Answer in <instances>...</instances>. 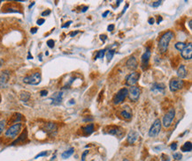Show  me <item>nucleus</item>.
I'll list each match as a JSON object with an SVG mask.
<instances>
[{"label": "nucleus", "instance_id": "obj_1", "mask_svg": "<svg viewBox=\"0 0 192 161\" xmlns=\"http://www.w3.org/2000/svg\"><path fill=\"white\" fill-rule=\"evenodd\" d=\"M174 37V33L173 31H167L162 36L160 37V40L159 42V50L160 53H165L167 50L169 42H171L173 38Z\"/></svg>", "mask_w": 192, "mask_h": 161}, {"label": "nucleus", "instance_id": "obj_2", "mask_svg": "<svg viewBox=\"0 0 192 161\" xmlns=\"http://www.w3.org/2000/svg\"><path fill=\"white\" fill-rule=\"evenodd\" d=\"M41 80H42V76H41L40 72H35V73L29 75L23 78L24 83L32 85H36L40 84Z\"/></svg>", "mask_w": 192, "mask_h": 161}, {"label": "nucleus", "instance_id": "obj_3", "mask_svg": "<svg viewBox=\"0 0 192 161\" xmlns=\"http://www.w3.org/2000/svg\"><path fill=\"white\" fill-rule=\"evenodd\" d=\"M22 129V124L21 123H16V124H14L8 129L6 130V131L5 133V136L6 137L9 138H14L17 136V135L20 132Z\"/></svg>", "mask_w": 192, "mask_h": 161}, {"label": "nucleus", "instance_id": "obj_4", "mask_svg": "<svg viewBox=\"0 0 192 161\" xmlns=\"http://www.w3.org/2000/svg\"><path fill=\"white\" fill-rule=\"evenodd\" d=\"M174 116H175V110L174 108H171L163 117V121L161 122V124H163V126L165 128H169L172 124L173 121L174 119Z\"/></svg>", "mask_w": 192, "mask_h": 161}, {"label": "nucleus", "instance_id": "obj_5", "mask_svg": "<svg viewBox=\"0 0 192 161\" xmlns=\"http://www.w3.org/2000/svg\"><path fill=\"white\" fill-rule=\"evenodd\" d=\"M161 130V121L159 119H156L152 123L150 130H149V136L150 137H155L159 134Z\"/></svg>", "mask_w": 192, "mask_h": 161}, {"label": "nucleus", "instance_id": "obj_6", "mask_svg": "<svg viewBox=\"0 0 192 161\" xmlns=\"http://www.w3.org/2000/svg\"><path fill=\"white\" fill-rule=\"evenodd\" d=\"M127 95H129V90H127V88H122V89H120L115 94V96H114L113 98V103L115 105L120 104V103L125 100Z\"/></svg>", "mask_w": 192, "mask_h": 161}, {"label": "nucleus", "instance_id": "obj_7", "mask_svg": "<svg viewBox=\"0 0 192 161\" xmlns=\"http://www.w3.org/2000/svg\"><path fill=\"white\" fill-rule=\"evenodd\" d=\"M184 87V81L182 79H175V78H173V79L170 80L169 82V88H170V91L174 93V92H177L179 90L182 89Z\"/></svg>", "mask_w": 192, "mask_h": 161}, {"label": "nucleus", "instance_id": "obj_8", "mask_svg": "<svg viewBox=\"0 0 192 161\" xmlns=\"http://www.w3.org/2000/svg\"><path fill=\"white\" fill-rule=\"evenodd\" d=\"M150 56H151V53H150V48H146V50L144 54H143L142 57H141V65H142V69L144 70H145L146 69L148 68L149 65V61H150Z\"/></svg>", "mask_w": 192, "mask_h": 161}, {"label": "nucleus", "instance_id": "obj_9", "mask_svg": "<svg viewBox=\"0 0 192 161\" xmlns=\"http://www.w3.org/2000/svg\"><path fill=\"white\" fill-rule=\"evenodd\" d=\"M140 93H141V90L138 86H135V85L131 86L129 91V96L131 101H134V102L137 101L139 97H140Z\"/></svg>", "mask_w": 192, "mask_h": 161}, {"label": "nucleus", "instance_id": "obj_10", "mask_svg": "<svg viewBox=\"0 0 192 161\" xmlns=\"http://www.w3.org/2000/svg\"><path fill=\"white\" fill-rule=\"evenodd\" d=\"M139 78H140V73L139 72H132L126 78V85H129V86H133L134 85H135L137 83Z\"/></svg>", "mask_w": 192, "mask_h": 161}, {"label": "nucleus", "instance_id": "obj_11", "mask_svg": "<svg viewBox=\"0 0 192 161\" xmlns=\"http://www.w3.org/2000/svg\"><path fill=\"white\" fill-rule=\"evenodd\" d=\"M9 78H10V72L8 70H3L0 74V88H5L7 86Z\"/></svg>", "mask_w": 192, "mask_h": 161}, {"label": "nucleus", "instance_id": "obj_12", "mask_svg": "<svg viewBox=\"0 0 192 161\" xmlns=\"http://www.w3.org/2000/svg\"><path fill=\"white\" fill-rule=\"evenodd\" d=\"M44 131L47 133L48 135H50V136H54L56 135V133L58 131V126L56 123L54 122H47L46 124L44 125Z\"/></svg>", "mask_w": 192, "mask_h": 161}, {"label": "nucleus", "instance_id": "obj_13", "mask_svg": "<svg viewBox=\"0 0 192 161\" xmlns=\"http://www.w3.org/2000/svg\"><path fill=\"white\" fill-rule=\"evenodd\" d=\"M181 56L183 59L185 60H190L192 57V45L189 43V45H186V47L182 50Z\"/></svg>", "mask_w": 192, "mask_h": 161}, {"label": "nucleus", "instance_id": "obj_14", "mask_svg": "<svg viewBox=\"0 0 192 161\" xmlns=\"http://www.w3.org/2000/svg\"><path fill=\"white\" fill-rule=\"evenodd\" d=\"M122 108H123V109H122V111L120 112V115H121L124 119L130 120L131 118H132V110H131V108H129L127 105L124 106Z\"/></svg>", "mask_w": 192, "mask_h": 161}, {"label": "nucleus", "instance_id": "obj_15", "mask_svg": "<svg viewBox=\"0 0 192 161\" xmlns=\"http://www.w3.org/2000/svg\"><path fill=\"white\" fill-rule=\"evenodd\" d=\"M126 66L131 70H134L137 68V60L134 56H131L129 59H127V63H126Z\"/></svg>", "mask_w": 192, "mask_h": 161}, {"label": "nucleus", "instance_id": "obj_16", "mask_svg": "<svg viewBox=\"0 0 192 161\" xmlns=\"http://www.w3.org/2000/svg\"><path fill=\"white\" fill-rule=\"evenodd\" d=\"M50 99H52V103L53 105H59L63 99V92H57L50 97Z\"/></svg>", "mask_w": 192, "mask_h": 161}, {"label": "nucleus", "instance_id": "obj_17", "mask_svg": "<svg viewBox=\"0 0 192 161\" xmlns=\"http://www.w3.org/2000/svg\"><path fill=\"white\" fill-rule=\"evenodd\" d=\"M165 85L163 83H154L151 85V91L155 92V93H164L165 92Z\"/></svg>", "mask_w": 192, "mask_h": 161}, {"label": "nucleus", "instance_id": "obj_18", "mask_svg": "<svg viewBox=\"0 0 192 161\" xmlns=\"http://www.w3.org/2000/svg\"><path fill=\"white\" fill-rule=\"evenodd\" d=\"M27 138H28V131L25 130H23V132H22L21 134H20V136L12 144V145H18V144L25 143Z\"/></svg>", "mask_w": 192, "mask_h": 161}, {"label": "nucleus", "instance_id": "obj_19", "mask_svg": "<svg viewBox=\"0 0 192 161\" xmlns=\"http://www.w3.org/2000/svg\"><path fill=\"white\" fill-rule=\"evenodd\" d=\"M138 136H139L138 133H137L136 131H135V130H131V131L129 133V135H127V143L132 145V144H134L135 141H136Z\"/></svg>", "mask_w": 192, "mask_h": 161}, {"label": "nucleus", "instance_id": "obj_20", "mask_svg": "<svg viewBox=\"0 0 192 161\" xmlns=\"http://www.w3.org/2000/svg\"><path fill=\"white\" fill-rule=\"evenodd\" d=\"M82 131H83L85 136H89V135L92 134V133L94 132L95 128H94L93 123H90V124H88V125H86V126L82 127Z\"/></svg>", "mask_w": 192, "mask_h": 161}, {"label": "nucleus", "instance_id": "obj_21", "mask_svg": "<svg viewBox=\"0 0 192 161\" xmlns=\"http://www.w3.org/2000/svg\"><path fill=\"white\" fill-rule=\"evenodd\" d=\"M2 10H3L2 11L3 12H20V13L21 12L18 10V8L11 6V4H7V5H5V6L3 7Z\"/></svg>", "mask_w": 192, "mask_h": 161}, {"label": "nucleus", "instance_id": "obj_22", "mask_svg": "<svg viewBox=\"0 0 192 161\" xmlns=\"http://www.w3.org/2000/svg\"><path fill=\"white\" fill-rule=\"evenodd\" d=\"M108 133L111 135H114V136H121L122 135H123V130H122L121 129L118 128V127H113V128H110Z\"/></svg>", "mask_w": 192, "mask_h": 161}, {"label": "nucleus", "instance_id": "obj_23", "mask_svg": "<svg viewBox=\"0 0 192 161\" xmlns=\"http://www.w3.org/2000/svg\"><path fill=\"white\" fill-rule=\"evenodd\" d=\"M177 76L180 78H184L187 76V70H186L185 65L183 64L180 65V67H179L177 70Z\"/></svg>", "mask_w": 192, "mask_h": 161}, {"label": "nucleus", "instance_id": "obj_24", "mask_svg": "<svg viewBox=\"0 0 192 161\" xmlns=\"http://www.w3.org/2000/svg\"><path fill=\"white\" fill-rule=\"evenodd\" d=\"M21 117H22V115H20V114H19V113L14 114V115H12L11 119L9 120L8 123H9V124H12V123L19 122V121H20V120H21Z\"/></svg>", "mask_w": 192, "mask_h": 161}, {"label": "nucleus", "instance_id": "obj_25", "mask_svg": "<svg viewBox=\"0 0 192 161\" xmlns=\"http://www.w3.org/2000/svg\"><path fill=\"white\" fill-rule=\"evenodd\" d=\"M30 97H31V94H30V93H29V92H21V93H20V98L21 101L23 102L29 101Z\"/></svg>", "mask_w": 192, "mask_h": 161}, {"label": "nucleus", "instance_id": "obj_26", "mask_svg": "<svg viewBox=\"0 0 192 161\" xmlns=\"http://www.w3.org/2000/svg\"><path fill=\"white\" fill-rule=\"evenodd\" d=\"M74 148H70V149H68L67 151H65L61 154L62 158H65V159H66V158H68L70 156H72L73 153H74Z\"/></svg>", "mask_w": 192, "mask_h": 161}, {"label": "nucleus", "instance_id": "obj_27", "mask_svg": "<svg viewBox=\"0 0 192 161\" xmlns=\"http://www.w3.org/2000/svg\"><path fill=\"white\" fill-rule=\"evenodd\" d=\"M181 150H182L183 152L191 151V150H192V145H191V143H190V142H186V143L182 146Z\"/></svg>", "mask_w": 192, "mask_h": 161}, {"label": "nucleus", "instance_id": "obj_28", "mask_svg": "<svg viewBox=\"0 0 192 161\" xmlns=\"http://www.w3.org/2000/svg\"><path fill=\"white\" fill-rule=\"evenodd\" d=\"M174 47H175V48L177 50H179V51H182L186 47V44L184 43V42H177V43L174 45Z\"/></svg>", "mask_w": 192, "mask_h": 161}, {"label": "nucleus", "instance_id": "obj_29", "mask_svg": "<svg viewBox=\"0 0 192 161\" xmlns=\"http://www.w3.org/2000/svg\"><path fill=\"white\" fill-rule=\"evenodd\" d=\"M105 51H106V49H102V50H100V51H98L97 55L96 56L95 59H97V58H101V59H103V57H105Z\"/></svg>", "mask_w": 192, "mask_h": 161}, {"label": "nucleus", "instance_id": "obj_30", "mask_svg": "<svg viewBox=\"0 0 192 161\" xmlns=\"http://www.w3.org/2000/svg\"><path fill=\"white\" fill-rule=\"evenodd\" d=\"M113 55H114V50L113 49H110V50H109L108 53H107V55H106L107 60H108V61H111V60H112V57H113Z\"/></svg>", "mask_w": 192, "mask_h": 161}, {"label": "nucleus", "instance_id": "obj_31", "mask_svg": "<svg viewBox=\"0 0 192 161\" xmlns=\"http://www.w3.org/2000/svg\"><path fill=\"white\" fill-rule=\"evenodd\" d=\"M173 157H174V159L180 160V159H182V155L181 154V152H175V153H174V154H173Z\"/></svg>", "mask_w": 192, "mask_h": 161}, {"label": "nucleus", "instance_id": "obj_32", "mask_svg": "<svg viewBox=\"0 0 192 161\" xmlns=\"http://www.w3.org/2000/svg\"><path fill=\"white\" fill-rule=\"evenodd\" d=\"M5 127V120H2V121H0V134L3 132Z\"/></svg>", "mask_w": 192, "mask_h": 161}, {"label": "nucleus", "instance_id": "obj_33", "mask_svg": "<svg viewBox=\"0 0 192 161\" xmlns=\"http://www.w3.org/2000/svg\"><path fill=\"white\" fill-rule=\"evenodd\" d=\"M48 154V151H43V152H40L39 154H37L36 156L35 157V158L36 159V158H40V157H44V156H46V155Z\"/></svg>", "mask_w": 192, "mask_h": 161}, {"label": "nucleus", "instance_id": "obj_34", "mask_svg": "<svg viewBox=\"0 0 192 161\" xmlns=\"http://www.w3.org/2000/svg\"><path fill=\"white\" fill-rule=\"evenodd\" d=\"M47 45H48L50 48H52L54 47V41L52 40V39H50V40H48L47 41Z\"/></svg>", "mask_w": 192, "mask_h": 161}, {"label": "nucleus", "instance_id": "obj_35", "mask_svg": "<svg viewBox=\"0 0 192 161\" xmlns=\"http://www.w3.org/2000/svg\"><path fill=\"white\" fill-rule=\"evenodd\" d=\"M161 161H170V158L167 155L165 154H162L161 155Z\"/></svg>", "mask_w": 192, "mask_h": 161}, {"label": "nucleus", "instance_id": "obj_36", "mask_svg": "<svg viewBox=\"0 0 192 161\" xmlns=\"http://www.w3.org/2000/svg\"><path fill=\"white\" fill-rule=\"evenodd\" d=\"M161 3H162V1H155V2H153L152 3V7H158V6H159V5H161Z\"/></svg>", "mask_w": 192, "mask_h": 161}, {"label": "nucleus", "instance_id": "obj_37", "mask_svg": "<svg viewBox=\"0 0 192 161\" xmlns=\"http://www.w3.org/2000/svg\"><path fill=\"white\" fill-rule=\"evenodd\" d=\"M44 22H45V20H44V19H39V20H37L36 23H37V25H38V26H42L43 24L44 23Z\"/></svg>", "mask_w": 192, "mask_h": 161}, {"label": "nucleus", "instance_id": "obj_38", "mask_svg": "<svg viewBox=\"0 0 192 161\" xmlns=\"http://www.w3.org/2000/svg\"><path fill=\"white\" fill-rule=\"evenodd\" d=\"M170 148L173 151H175V150L177 149V143H173L172 145H170Z\"/></svg>", "mask_w": 192, "mask_h": 161}, {"label": "nucleus", "instance_id": "obj_39", "mask_svg": "<svg viewBox=\"0 0 192 161\" xmlns=\"http://www.w3.org/2000/svg\"><path fill=\"white\" fill-rule=\"evenodd\" d=\"M88 153H89V151H88V150H86V151H84L83 153H82V161H84V160H85V157H86V155H87Z\"/></svg>", "mask_w": 192, "mask_h": 161}, {"label": "nucleus", "instance_id": "obj_40", "mask_svg": "<svg viewBox=\"0 0 192 161\" xmlns=\"http://www.w3.org/2000/svg\"><path fill=\"white\" fill-rule=\"evenodd\" d=\"M50 10H46V11H44V12H42V16H48V15H50Z\"/></svg>", "mask_w": 192, "mask_h": 161}, {"label": "nucleus", "instance_id": "obj_41", "mask_svg": "<svg viewBox=\"0 0 192 161\" xmlns=\"http://www.w3.org/2000/svg\"><path fill=\"white\" fill-rule=\"evenodd\" d=\"M40 94H41V96H42V97L46 96V95L48 94V92H47L46 90H42V91L40 92Z\"/></svg>", "mask_w": 192, "mask_h": 161}, {"label": "nucleus", "instance_id": "obj_42", "mask_svg": "<svg viewBox=\"0 0 192 161\" xmlns=\"http://www.w3.org/2000/svg\"><path fill=\"white\" fill-rule=\"evenodd\" d=\"M106 38H107V36L105 34H101L100 35V39L103 41V42H105V41H106Z\"/></svg>", "mask_w": 192, "mask_h": 161}, {"label": "nucleus", "instance_id": "obj_43", "mask_svg": "<svg viewBox=\"0 0 192 161\" xmlns=\"http://www.w3.org/2000/svg\"><path fill=\"white\" fill-rule=\"evenodd\" d=\"M148 22L150 25H152V24H154V22H155V20H154V18H150L148 20Z\"/></svg>", "mask_w": 192, "mask_h": 161}, {"label": "nucleus", "instance_id": "obj_44", "mask_svg": "<svg viewBox=\"0 0 192 161\" xmlns=\"http://www.w3.org/2000/svg\"><path fill=\"white\" fill-rule=\"evenodd\" d=\"M70 24H72V21H71V20H70V21H68V22H67V23H66L65 25L62 26V27H63V28H65V27H69V26H70Z\"/></svg>", "mask_w": 192, "mask_h": 161}, {"label": "nucleus", "instance_id": "obj_45", "mask_svg": "<svg viewBox=\"0 0 192 161\" xmlns=\"http://www.w3.org/2000/svg\"><path fill=\"white\" fill-rule=\"evenodd\" d=\"M30 32H31V33H35L37 32V28L36 27H33V28H31V30H30Z\"/></svg>", "mask_w": 192, "mask_h": 161}, {"label": "nucleus", "instance_id": "obj_46", "mask_svg": "<svg viewBox=\"0 0 192 161\" xmlns=\"http://www.w3.org/2000/svg\"><path fill=\"white\" fill-rule=\"evenodd\" d=\"M107 29H108V31H112V30L114 29V25H112H112H110Z\"/></svg>", "mask_w": 192, "mask_h": 161}, {"label": "nucleus", "instance_id": "obj_47", "mask_svg": "<svg viewBox=\"0 0 192 161\" xmlns=\"http://www.w3.org/2000/svg\"><path fill=\"white\" fill-rule=\"evenodd\" d=\"M79 33V31H75V32H73V33H70V36L71 37H74V36H75V35L77 34V33Z\"/></svg>", "mask_w": 192, "mask_h": 161}, {"label": "nucleus", "instance_id": "obj_48", "mask_svg": "<svg viewBox=\"0 0 192 161\" xmlns=\"http://www.w3.org/2000/svg\"><path fill=\"white\" fill-rule=\"evenodd\" d=\"M109 13H110V11H106V12L103 13V17H104V18H105V17H106Z\"/></svg>", "mask_w": 192, "mask_h": 161}, {"label": "nucleus", "instance_id": "obj_49", "mask_svg": "<svg viewBox=\"0 0 192 161\" xmlns=\"http://www.w3.org/2000/svg\"><path fill=\"white\" fill-rule=\"evenodd\" d=\"M88 9H89V6H84L83 8H82V12H85Z\"/></svg>", "mask_w": 192, "mask_h": 161}, {"label": "nucleus", "instance_id": "obj_50", "mask_svg": "<svg viewBox=\"0 0 192 161\" xmlns=\"http://www.w3.org/2000/svg\"><path fill=\"white\" fill-rule=\"evenodd\" d=\"M162 20H163V19L161 18L160 16H159V19H158V24H159V23H160V22L162 21Z\"/></svg>", "mask_w": 192, "mask_h": 161}, {"label": "nucleus", "instance_id": "obj_51", "mask_svg": "<svg viewBox=\"0 0 192 161\" xmlns=\"http://www.w3.org/2000/svg\"><path fill=\"white\" fill-rule=\"evenodd\" d=\"M29 59H33V57H31V55H30V52H29V57H28Z\"/></svg>", "mask_w": 192, "mask_h": 161}, {"label": "nucleus", "instance_id": "obj_52", "mask_svg": "<svg viewBox=\"0 0 192 161\" xmlns=\"http://www.w3.org/2000/svg\"><path fill=\"white\" fill-rule=\"evenodd\" d=\"M74 103H75L74 100H70V102H69V104H74Z\"/></svg>", "mask_w": 192, "mask_h": 161}, {"label": "nucleus", "instance_id": "obj_53", "mask_svg": "<svg viewBox=\"0 0 192 161\" xmlns=\"http://www.w3.org/2000/svg\"><path fill=\"white\" fill-rule=\"evenodd\" d=\"M35 5V2H33V3H32V4H31V5H29V8H31V7H32V6H33V5Z\"/></svg>", "mask_w": 192, "mask_h": 161}, {"label": "nucleus", "instance_id": "obj_54", "mask_svg": "<svg viewBox=\"0 0 192 161\" xmlns=\"http://www.w3.org/2000/svg\"><path fill=\"white\" fill-rule=\"evenodd\" d=\"M189 28L191 29V20H189Z\"/></svg>", "mask_w": 192, "mask_h": 161}, {"label": "nucleus", "instance_id": "obj_55", "mask_svg": "<svg viewBox=\"0 0 192 161\" xmlns=\"http://www.w3.org/2000/svg\"><path fill=\"white\" fill-rule=\"evenodd\" d=\"M122 161H130V160H129V159H127V158H124V159L122 160Z\"/></svg>", "mask_w": 192, "mask_h": 161}, {"label": "nucleus", "instance_id": "obj_56", "mask_svg": "<svg viewBox=\"0 0 192 161\" xmlns=\"http://www.w3.org/2000/svg\"><path fill=\"white\" fill-rule=\"evenodd\" d=\"M151 161H157V160H156V159H152Z\"/></svg>", "mask_w": 192, "mask_h": 161}]
</instances>
